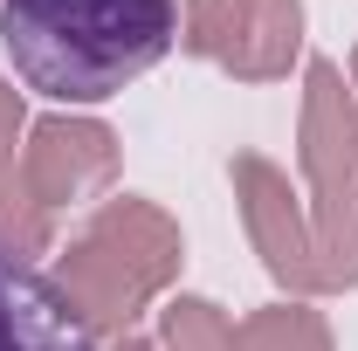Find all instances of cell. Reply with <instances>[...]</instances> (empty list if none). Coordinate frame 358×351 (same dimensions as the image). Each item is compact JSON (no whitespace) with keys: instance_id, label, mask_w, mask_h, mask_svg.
<instances>
[{"instance_id":"1","label":"cell","mask_w":358,"mask_h":351,"mask_svg":"<svg viewBox=\"0 0 358 351\" xmlns=\"http://www.w3.org/2000/svg\"><path fill=\"white\" fill-rule=\"evenodd\" d=\"M179 0H0L7 62L55 103H103L166 62Z\"/></svg>"},{"instance_id":"2","label":"cell","mask_w":358,"mask_h":351,"mask_svg":"<svg viewBox=\"0 0 358 351\" xmlns=\"http://www.w3.org/2000/svg\"><path fill=\"white\" fill-rule=\"evenodd\" d=\"M0 351H96V331L69 289L14 241H0Z\"/></svg>"}]
</instances>
